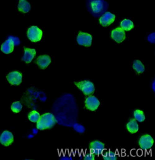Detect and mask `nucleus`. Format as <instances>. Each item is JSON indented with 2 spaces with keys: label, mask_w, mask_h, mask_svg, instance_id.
Here are the masks:
<instances>
[{
  "label": "nucleus",
  "mask_w": 155,
  "mask_h": 160,
  "mask_svg": "<svg viewBox=\"0 0 155 160\" xmlns=\"http://www.w3.org/2000/svg\"><path fill=\"white\" fill-rule=\"evenodd\" d=\"M86 6L90 13L95 17H98L105 13L109 4L104 0H88Z\"/></svg>",
  "instance_id": "f257e3e1"
},
{
  "label": "nucleus",
  "mask_w": 155,
  "mask_h": 160,
  "mask_svg": "<svg viewBox=\"0 0 155 160\" xmlns=\"http://www.w3.org/2000/svg\"><path fill=\"white\" fill-rule=\"evenodd\" d=\"M55 123L56 120L54 115L50 113H46L40 116L37 122V128L40 130L51 128Z\"/></svg>",
  "instance_id": "f03ea898"
},
{
  "label": "nucleus",
  "mask_w": 155,
  "mask_h": 160,
  "mask_svg": "<svg viewBox=\"0 0 155 160\" xmlns=\"http://www.w3.org/2000/svg\"><path fill=\"white\" fill-rule=\"evenodd\" d=\"M74 84L85 95L87 96L93 94L95 91L94 84L88 80L75 82Z\"/></svg>",
  "instance_id": "7ed1b4c3"
},
{
  "label": "nucleus",
  "mask_w": 155,
  "mask_h": 160,
  "mask_svg": "<svg viewBox=\"0 0 155 160\" xmlns=\"http://www.w3.org/2000/svg\"><path fill=\"white\" fill-rule=\"evenodd\" d=\"M27 35L28 38L32 42H39L42 39V32L38 27L33 26L28 29Z\"/></svg>",
  "instance_id": "20e7f679"
},
{
  "label": "nucleus",
  "mask_w": 155,
  "mask_h": 160,
  "mask_svg": "<svg viewBox=\"0 0 155 160\" xmlns=\"http://www.w3.org/2000/svg\"><path fill=\"white\" fill-rule=\"evenodd\" d=\"M100 105L99 99L93 95L88 96L85 100V107L91 111H95L98 109Z\"/></svg>",
  "instance_id": "39448f33"
},
{
  "label": "nucleus",
  "mask_w": 155,
  "mask_h": 160,
  "mask_svg": "<svg viewBox=\"0 0 155 160\" xmlns=\"http://www.w3.org/2000/svg\"><path fill=\"white\" fill-rule=\"evenodd\" d=\"M138 143L141 149L148 150L151 149L153 145V138L150 135H144L140 137Z\"/></svg>",
  "instance_id": "423d86ee"
},
{
  "label": "nucleus",
  "mask_w": 155,
  "mask_h": 160,
  "mask_svg": "<svg viewBox=\"0 0 155 160\" xmlns=\"http://www.w3.org/2000/svg\"><path fill=\"white\" fill-rule=\"evenodd\" d=\"M77 42L80 45L90 47L92 42V37L90 34L80 32L77 37Z\"/></svg>",
  "instance_id": "0eeeda50"
},
{
  "label": "nucleus",
  "mask_w": 155,
  "mask_h": 160,
  "mask_svg": "<svg viewBox=\"0 0 155 160\" xmlns=\"http://www.w3.org/2000/svg\"><path fill=\"white\" fill-rule=\"evenodd\" d=\"M105 145L100 140L91 141L89 144V148L91 153L94 155H99L105 149Z\"/></svg>",
  "instance_id": "6e6552de"
},
{
  "label": "nucleus",
  "mask_w": 155,
  "mask_h": 160,
  "mask_svg": "<svg viewBox=\"0 0 155 160\" xmlns=\"http://www.w3.org/2000/svg\"><path fill=\"white\" fill-rule=\"evenodd\" d=\"M22 74L18 72H13L7 76V78L9 82L13 85H19L22 82Z\"/></svg>",
  "instance_id": "1a4fd4ad"
},
{
  "label": "nucleus",
  "mask_w": 155,
  "mask_h": 160,
  "mask_svg": "<svg viewBox=\"0 0 155 160\" xmlns=\"http://www.w3.org/2000/svg\"><path fill=\"white\" fill-rule=\"evenodd\" d=\"M13 141V134L7 131H4L0 136V143L6 147L11 145Z\"/></svg>",
  "instance_id": "9d476101"
},
{
  "label": "nucleus",
  "mask_w": 155,
  "mask_h": 160,
  "mask_svg": "<svg viewBox=\"0 0 155 160\" xmlns=\"http://www.w3.org/2000/svg\"><path fill=\"white\" fill-rule=\"evenodd\" d=\"M116 18L115 15L110 12L103 14L100 18V23L103 27H107L114 21Z\"/></svg>",
  "instance_id": "9b49d317"
},
{
  "label": "nucleus",
  "mask_w": 155,
  "mask_h": 160,
  "mask_svg": "<svg viewBox=\"0 0 155 160\" xmlns=\"http://www.w3.org/2000/svg\"><path fill=\"white\" fill-rule=\"evenodd\" d=\"M112 38L117 42H122L126 38L124 30L120 27L116 28L112 31Z\"/></svg>",
  "instance_id": "f8f14e48"
},
{
  "label": "nucleus",
  "mask_w": 155,
  "mask_h": 160,
  "mask_svg": "<svg viewBox=\"0 0 155 160\" xmlns=\"http://www.w3.org/2000/svg\"><path fill=\"white\" fill-rule=\"evenodd\" d=\"M51 62V59L49 56L42 55L38 56L37 59V64L39 67L42 69H45L50 65Z\"/></svg>",
  "instance_id": "ddd939ff"
},
{
  "label": "nucleus",
  "mask_w": 155,
  "mask_h": 160,
  "mask_svg": "<svg viewBox=\"0 0 155 160\" xmlns=\"http://www.w3.org/2000/svg\"><path fill=\"white\" fill-rule=\"evenodd\" d=\"M25 53L22 58V60L27 63L32 62V60L36 55V51L34 49L24 48Z\"/></svg>",
  "instance_id": "4468645a"
},
{
  "label": "nucleus",
  "mask_w": 155,
  "mask_h": 160,
  "mask_svg": "<svg viewBox=\"0 0 155 160\" xmlns=\"http://www.w3.org/2000/svg\"><path fill=\"white\" fill-rule=\"evenodd\" d=\"M14 44L13 41L10 39L6 40L1 47V50L4 53L8 54L13 51Z\"/></svg>",
  "instance_id": "2eb2a0df"
},
{
  "label": "nucleus",
  "mask_w": 155,
  "mask_h": 160,
  "mask_svg": "<svg viewBox=\"0 0 155 160\" xmlns=\"http://www.w3.org/2000/svg\"><path fill=\"white\" fill-rule=\"evenodd\" d=\"M127 131L131 134H135L139 130V125L138 122L134 118L131 119L126 124Z\"/></svg>",
  "instance_id": "dca6fc26"
},
{
  "label": "nucleus",
  "mask_w": 155,
  "mask_h": 160,
  "mask_svg": "<svg viewBox=\"0 0 155 160\" xmlns=\"http://www.w3.org/2000/svg\"><path fill=\"white\" fill-rule=\"evenodd\" d=\"M19 11L23 13H27L31 10V5L26 0H20L18 5Z\"/></svg>",
  "instance_id": "f3484780"
},
{
  "label": "nucleus",
  "mask_w": 155,
  "mask_h": 160,
  "mask_svg": "<svg viewBox=\"0 0 155 160\" xmlns=\"http://www.w3.org/2000/svg\"><path fill=\"white\" fill-rule=\"evenodd\" d=\"M133 68L138 74L144 73L145 70V67L140 60H136L133 62Z\"/></svg>",
  "instance_id": "a211bd4d"
},
{
  "label": "nucleus",
  "mask_w": 155,
  "mask_h": 160,
  "mask_svg": "<svg viewBox=\"0 0 155 160\" xmlns=\"http://www.w3.org/2000/svg\"><path fill=\"white\" fill-rule=\"evenodd\" d=\"M134 119L137 122H142L146 119V116L144 112L140 109H136L133 113Z\"/></svg>",
  "instance_id": "6ab92c4d"
},
{
  "label": "nucleus",
  "mask_w": 155,
  "mask_h": 160,
  "mask_svg": "<svg viewBox=\"0 0 155 160\" xmlns=\"http://www.w3.org/2000/svg\"><path fill=\"white\" fill-rule=\"evenodd\" d=\"M122 28L125 31H130L132 28H134V24L133 22L128 19H125L121 23Z\"/></svg>",
  "instance_id": "aec40b11"
},
{
  "label": "nucleus",
  "mask_w": 155,
  "mask_h": 160,
  "mask_svg": "<svg viewBox=\"0 0 155 160\" xmlns=\"http://www.w3.org/2000/svg\"><path fill=\"white\" fill-rule=\"evenodd\" d=\"M40 118V115L36 111L31 112L28 115V119L33 122H37Z\"/></svg>",
  "instance_id": "412c9836"
},
{
  "label": "nucleus",
  "mask_w": 155,
  "mask_h": 160,
  "mask_svg": "<svg viewBox=\"0 0 155 160\" xmlns=\"http://www.w3.org/2000/svg\"><path fill=\"white\" fill-rule=\"evenodd\" d=\"M22 106L20 101H16L12 103L11 106V111L14 113H19L22 109Z\"/></svg>",
  "instance_id": "4be33fe9"
},
{
  "label": "nucleus",
  "mask_w": 155,
  "mask_h": 160,
  "mask_svg": "<svg viewBox=\"0 0 155 160\" xmlns=\"http://www.w3.org/2000/svg\"><path fill=\"white\" fill-rule=\"evenodd\" d=\"M73 128L78 133L82 134L85 132L86 129L85 127L78 123H75L73 126Z\"/></svg>",
  "instance_id": "5701e85b"
},
{
  "label": "nucleus",
  "mask_w": 155,
  "mask_h": 160,
  "mask_svg": "<svg viewBox=\"0 0 155 160\" xmlns=\"http://www.w3.org/2000/svg\"><path fill=\"white\" fill-rule=\"evenodd\" d=\"M103 158L105 160H116L117 158L116 154L113 152H109L105 154L103 156Z\"/></svg>",
  "instance_id": "b1692460"
},
{
  "label": "nucleus",
  "mask_w": 155,
  "mask_h": 160,
  "mask_svg": "<svg viewBox=\"0 0 155 160\" xmlns=\"http://www.w3.org/2000/svg\"><path fill=\"white\" fill-rule=\"evenodd\" d=\"M95 159V156L94 154L91 153L86 154L84 157V159L86 160H94Z\"/></svg>",
  "instance_id": "393cba45"
},
{
  "label": "nucleus",
  "mask_w": 155,
  "mask_h": 160,
  "mask_svg": "<svg viewBox=\"0 0 155 160\" xmlns=\"http://www.w3.org/2000/svg\"><path fill=\"white\" fill-rule=\"evenodd\" d=\"M9 39H10L13 41L14 45H18L20 44V40L18 38H16V37H13L12 36H10L9 37Z\"/></svg>",
  "instance_id": "a878e982"
},
{
  "label": "nucleus",
  "mask_w": 155,
  "mask_h": 160,
  "mask_svg": "<svg viewBox=\"0 0 155 160\" xmlns=\"http://www.w3.org/2000/svg\"><path fill=\"white\" fill-rule=\"evenodd\" d=\"M148 40L151 43H154L155 41V33H153L150 34L148 37Z\"/></svg>",
  "instance_id": "bb28decb"
},
{
  "label": "nucleus",
  "mask_w": 155,
  "mask_h": 160,
  "mask_svg": "<svg viewBox=\"0 0 155 160\" xmlns=\"http://www.w3.org/2000/svg\"><path fill=\"white\" fill-rule=\"evenodd\" d=\"M61 160H73L72 157L69 156H64L61 158Z\"/></svg>",
  "instance_id": "cd10ccee"
},
{
  "label": "nucleus",
  "mask_w": 155,
  "mask_h": 160,
  "mask_svg": "<svg viewBox=\"0 0 155 160\" xmlns=\"http://www.w3.org/2000/svg\"><path fill=\"white\" fill-rule=\"evenodd\" d=\"M152 89H153V91H155V81H153V84H152Z\"/></svg>",
  "instance_id": "c85d7f7f"
},
{
  "label": "nucleus",
  "mask_w": 155,
  "mask_h": 160,
  "mask_svg": "<svg viewBox=\"0 0 155 160\" xmlns=\"http://www.w3.org/2000/svg\"><path fill=\"white\" fill-rule=\"evenodd\" d=\"M33 133L34 134H37L38 133V130L37 129H33Z\"/></svg>",
  "instance_id": "c756f323"
},
{
  "label": "nucleus",
  "mask_w": 155,
  "mask_h": 160,
  "mask_svg": "<svg viewBox=\"0 0 155 160\" xmlns=\"http://www.w3.org/2000/svg\"><path fill=\"white\" fill-rule=\"evenodd\" d=\"M34 136L32 134L29 135L28 136V138H29V139H31V138H32Z\"/></svg>",
  "instance_id": "7c9ffc66"
},
{
  "label": "nucleus",
  "mask_w": 155,
  "mask_h": 160,
  "mask_svg": "<svg viewBox=\"0 0 155 160\" xmlns=\"http://www.w3.org/2000/svg\"></svg>",
  "instance_id": "2f4dec72"
}]
</instances>
